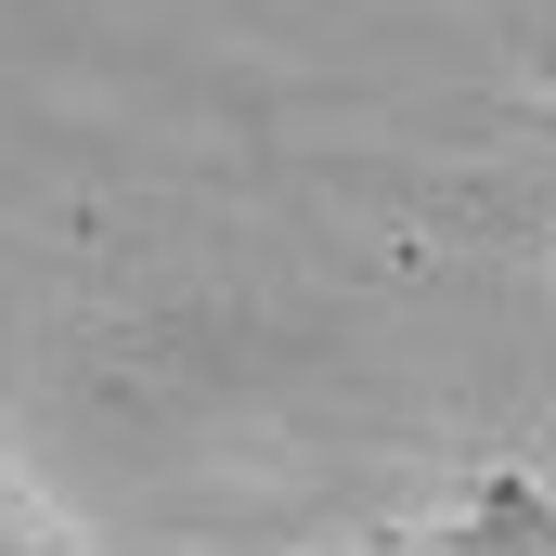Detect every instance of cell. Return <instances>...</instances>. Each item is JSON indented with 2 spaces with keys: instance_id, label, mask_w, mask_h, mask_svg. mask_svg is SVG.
Segmentation results:
<instances>
[{
  "instance_id": "1",
  "label": "cell",
  "mask_w": 556,
  "mask_h": 556,
  "mask_svg": "<svg viewBox=\"0 0 556 556\" xmlns=\"http://www.w3.org/2000/svg\"><path fill=\"white\" fill-rule=\"evenodd\" d=\"M389 556H518V505H505V466L479 479V505H466V518H440V531H415V544H389Z\"/></svg>"
},
{
  "instance_id": "2",
  "label": "cell",
  "mask_w": 556,
  "mask_h": 556,
  "mask_svg": "<svg viewBox=\"0 0 556 556\" xmlns=\"http://www.w3.org/2000/svg\"><path fill=\"white\" fill-rule=\"evenodd\" d=\"M505 505H518V556H556V505H544V479H518V466H505Z\"/></svg>"
},
{
  "instance_id": "3",
  "label": "cell",
  "mask_w": 556,
  "mask_h": 556,
  "mask_svg": "<svg viewBox=\"0 0 556 556\" xmlns=\"http://www.w3.org/2000/svg\"><path fill=\"white\" fill-rule=\"evenodd\" d=\"M0 556H65L39 518H26V505H13V479H0Z\"/></svg>"
}]
</instances>
